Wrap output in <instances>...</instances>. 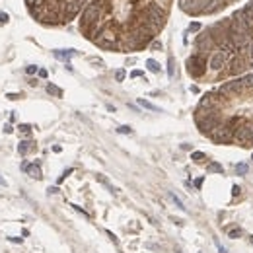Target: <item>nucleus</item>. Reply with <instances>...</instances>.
Returning <instances> with one entry per match:
<instances>
[{"instance_id":"9","label":"nucleus","mask_w":253,"mask_h":253,"mask_svg":"<svg viewBox=\"0 0 253 253\" xmlns=\"http://www.w3.org/2000/svg\"><path fill=\"white\" fill-rule=\"evenodd\" d=\"M247 171H249L247 164H238V165H236V173H238V175H245Z\"/></svg>"},{"instance_id":"20","label":"nucleus","mask_w":253,"mask_h":253,"mask_svg":"<svg viewBox=\"0 0 253 253\" xmlns=\"http://www.w3.org/2000/svg\"><path fill=\"white\" fill-rule=\"evenodd\" d=\"M8 20H10V18H8V14H6V12H0V23H6Z\"/></svg>"},{"instance_id":"22","label":"nucleus","mask_w":253,"mask_h":253,"mask_svg":"<svg viewBox=\"0 0 253 253\" xmlns=\"http://www.w3.org/2000/svg\"><path fill=\"white\" fill-rule=\"evenodd\" d=\"M232 193H234V197H238V195H240V187L234 185V187H232Z\"/></svg>"},{"instance_id":"3","label":"nucleus","mask_w":253,"mask_h":253,"mask_svg":"<svg viewBox=\"0 0 253 253\" xmlns=\"http://www.w3.org/2000/svg\"><path fill=\"white\" fill-rule=\"evenodd\" d=\"M53 55L58 58V60H68L70 56H74L76 55V51L74 49H58V51H55Z\"/></svg>"},{"instance_id":"21","label":"nucleus","mask_w":253,"mask_h":253,"mask_svg":"<svg viewBox=\"0 0 253 253\" xmlns=\"http://www.w3.org/2000/svg\"><path fill=\"white\" fill-rule=\"evenodd\" d=\"M142 76V70H132L131 72V78H140Z\"/></svg>"},{"instance_id":"15","label":"nucleus","mask_w":253,"mask_h":253,"mask_svg":"<svg viewBox=\"0 0 253 253\" xmlns=\"http://www.w3.org/2000/svg\"><path fill=\"white\" fill-rule=\"evenodd\" d=\"M125 76H127V72H125V70H117V72H115V78H117V82H123V80H125Z\"/></svg>"},{"instance_id":"7","label":"nucleus","mask_w":253,"mask_h":253,"mask_svg":"<svg viewBox=\"0 0 253 253\" xmlns=\"http://www.w3.org/2000/svg\"><path fill=\"white\" fill-rule=\"evenodd\" d=\"M242 228H232V230H228V238H232V240H238V238H242Z\"/></svg>"},{"instance_id":"25","label":"nucleus","mask_w":253,"mask_h":253,"mask_svg":"<svg viewBox=\"0 0 253 253\" xmlns=\"http://www.w3.org/2000/svg\"><path fill=\"white\" fill-rule=\"evenodd\" d=\"M201 185H203V177H199V179H195V187H201Z\"/></svg>"},{"instance_id":"8","label":"nucleus","mask_w":253,"mask_h":253,"mask_svg":"<svg viewBox=\"0 0 253 253\" xmlns=\"http://www.w3.org/2000/svg\"><path fill=\"white\" fill-rule=\"evenodd\" d=\"M205 158H207L205 152H193V154H191V160H193V162H197V164H201Z\"/></svg>"},{"instance_id":"1","label":"nucleus","mask_w":253,"mask_h":253,"mask_svg":"<svg viewBox=\"0 0 253 253\" xmlns=\"http://www.w3.org/2000/svg\"><path fill=\"white\" fill-rule=\"evenodd\" d=\"M185 68H187V74L193 80H205L207 74H209V58H207V55H201V53L195 51L187 58Z\"/></svg>"},{"instance_id":"13","label":"nucleus","mask_w":253,"mask_h":253,"mask_svg":"<svg viewBox=\"0 0 253 253\" xmlns=\"http://www.w3.org/2000/svg\"><path fill=\"white\" fill-rule=\"evenodd\" d=\"M209 171H214V173H222V165L220 164H210Z\"/></svg>"},{"instance_id":"16","label":"nucleus","mask_w":253,"mask_h":253,"mask_svg":"<svg viewBox=\"0 0 253 253\" xmlns=\"http://www.w3.org/2000/svg\"><path fill=\"white\" fill-rule=\"evenodd\" d=\"M117 132H121V134H131V127H127V125H121L119 129H117Z\"/></svg>"},{"instance_id":"17","label":"nucleus","mask_w":253,"mask_h":253,"mask_svg":"<svg viewBox=\"0 0 253 253\" xmlns=\"http://www.w3.org/2000/svg\"><path fill=\"white\" fill-rule=\"evenodd\" d=\"M169 197H171V201H173V203H175V205H177V207H179L181 210H185V207H183V203H181V201H179V199H177L175 195H169Z\"/></svg>"},{"instance_id":"26","label":"nucleus","mask_w":253,"mask_h":253,"mask_svg":"<svg viewBox=\"0 0 253 253\" xmlns=\"http://www.w3.org/2000/svg\"><path fill=\"white\" fill-rule=\"evenodd\" d=\"M8 240H10V242H14V243H20V242H22L20 238H8Z\"/></svg>"},{"instance_id":"11","label":"nucleus","mask_w":253,"mask_h":253,"mask_svg":"<svg viewBox=\"0 0 253 253\" xmlns=\"http://www.w3.org/2000/svg\"><path fill=\"white\" fill-rule=\"evenodd\" d=\"M29 144H31V142H25V140H23V142H20V146H18V152H20V154H27V152H29Z\"/></svg>"},{"instance_id":"18","label":"nucleus","mask_w":253,"mask_h":253,"mask_svg":"<svg viewBox=\"0 0 253 253\" xmlns=\"http://www.w3.org/2000/svg\"><path fill=\"white\" fill-rule=\"evenodd\" d=\"M25 72H27V74H35V72H39V70H37V66H35V64H29L27 68H25Z\"/></svg>"},{"instance_id":"24","label":"nucleus","mask_w":253,"mask_h":253,"mask_svg":"<svg viewBox=\"0 0 253 253\" xmlns=\"http://www.w3.org/2000/svg\"><path fill=\"white\" fill-rule=\"evenodd\" d=\"M37 74H39V78H47V70H45V68H41Z\"/></svg>"},{"instance_id":"4","label":"nucleus","mask_w":253,"mask_h":253,"mask_svg":"<svg viewBox=\"0 0 253 253\" xmlns=\"http://www.w3.org/2000/svg\"><path fill=\"white\" fill-rule=\"evenodd\" d=\"M173 74H175V60H173V56H169L167 58V76L173 78Z\"/></svg>"},{"instance_id":"23","label":"nucleus","mask_w":253,"mask_h":253,"mask_svg":"<svg viewBox=\"0 0 253 253\" xmlns=\"http://www.w3.org/2000/svg\"><path fill=\"white\" fill-rule=\"evenodd\" d=\"M6 98H8V99H18V98H20V94H6Z\"/></svg>"},{"instance_id":"14","label":"nucleus","mask_w":253,"mask_h":253,"mask_svg":"<svg viewBox=\"0 0 253 253\" xmlns=\"http://www.w3.org/2000/svg\"><path fill=\"white\" fill-rule=\"evenodd\" d=\"M20 132H22V134H25V136H29L31 127H29V125H20Z\"/></svg>"},{"instance_id":"10","label":"nucleus","mask_w":253,"mask_h":253,"mask_svg":"<svg viewBox=\"0 0 253 253\" xmlns=\"http://www.w3.org/2000/svg\"><path fill=\"white\" fill-rule=\"evenodd\" d=\"M98 181H99V183H103V185H105V187L109 189L111 193H117V189L113 187V185H111V183H109V181H107V179H105V177H101V175H98Z\"/></svg>"},{"instance_id":"2","label":"nucleus","mask_w":253,"mask_h":253,"mask_svg":"<svg viewBox=\"0 0 253 253\" xmlns=\"http://www.w3.org/2000/svg\"><path fill=\"white\" fill-rule=\"evenodd\" d=\"M22 169L25 171V173H29V175L33 177V179H41V167L37 164H22Z\"/></svg>"},{"instance_id":"27","label":"nucleus","mask_w":253,"mask_h":253,"mask_svg":"<svg viewBox=\"0 0 253 253\" xmlns=\"http://www.w3.org/2000/svg\"><path fill=\"white\" fill-rule=\"evenodd\" d=\"M0 185H6V181H4V179H2V177H0Z\"/></svg>"},{"instance_id":"19","label":"nucleus","mask_w":253,"mask_h":253,"mask_svg":"<svg viewBox=\"0 0 253 253\" xmlns=\"http://www.w3.org/2000/svg\"><path fill=\"white\" fill-rule=\"evenodd\" d=\"M199 29H201V23H197V22H193L189 25V31H199Z\"/></svg>"},{"instance_id":"5","label":"nucleus","mask_w":253,"mask_h":253,"mask_svg":"<svg viewBox=\"0 0 253 253\" xmlns=\"http://www.w3.org/2000/svg\"><path fill=\"white\" fill-rule=\"evenodd\" d=\"M146 66H148V68H150V70H152V72H156V74H158V72H160V70H162V68H160V64H158V62H156L154 58H148V60H146Z\"/></svg>"},{"instance_id":"12","label":"nucleus","mask_w":253,"mask_h":253,"mask_svg":"<svg viewBox=\"0 0 253 253\" xmlns=\"http://www.w3.org/2000/svg\"><path fill=\"white\" fill-rule=\"evenodd\" d=\"M47 92L53 94V96H62V90H58L56 86H47Z\"/></svg>"},{"instance_id":"6","label":"nucleus","mask_w":253,"mask_h":253,"mask_svg":"<svg viewBox=\"0 0 253 253\" xmlns=\"http://www.w3.org/2000/svg\"><path fill=\"white\" fill-rule=\"evenodd\" d=\"M138 103H140L142 107H146V109H150V111H160V107H158V105L150 103V101H146V99H138Z\"/></svg>"}]
</instances>
